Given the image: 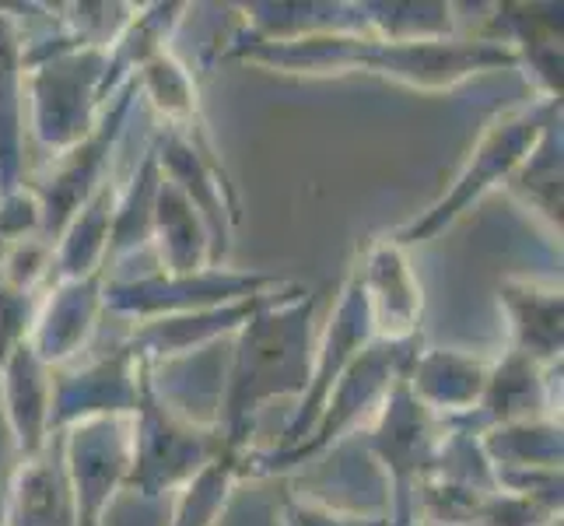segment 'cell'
<instances>
[{"instance_id":"cell-14","label":"cell","mask_w":564,"mask_h":526,"mask_svg":"<svg viewBox=\"0 0 564 526\" xmlns=\"http://www.w3.org/2000/svg\"><path fill=\"white\" fill-rule=\"evenodd\" d=\"M355 270L361 278L368 313H372L376 341H411L421 337L424 288L406 257V246L393 236L368 239L358 253Z\"/></svg>"},{"instance_id":"cell-11","label":"cell","mask_w":564,"mask_h":526,"mask_svg":"<svg viewBox=\"0 0 564 526\" xmlns=\"http://www.w3.org/2000/svg\"><path fill=\"white\" fill-rule=\"evenodd\" d=\"M376 341V330H372V313H368V299H365V288L361 278L351 264L347 278L340 285V296L334 313L326 320V330L316 337V351H313V373H308V386L305 394L299 397V407L291 411L288 425H284V436L274 450H291L299 446L323 411V404L329 397V389L337 386V379L355 365V358L361 351Z\"/></svg>"},{"instance_id":"cell-17","label":"cell","mask_w":564,"mask_h":526,"mask_svg":"<svg viewBox=\"0 0 564 526\" xmlns=\"http://www.w3.org/2000/svg\"><path fill=\"white\" fill-rule=\"evenodd\" d=\"M498 305L509 320V347L543 368L561 365L564 296L561 285L509 275L498 281Z\"/></svg>"},{"instance_id":"cell-18","label":"cell","mask_w":564,"mask_h":526,"mask_svg":"<svg viewBox=\"0 0 564 526\" xmlns=\"http://www.w3.org/2000/svg\"><path fill=\"white\" fill-rule=\"evenodd\" d=\"M491 358L474 355L459 347H421L411 368L406 386L411 394L442 421H459L477 411V404L488 386Z\"/></svg>"},{"instance_id":"cell-33","label":"cell","mask_w":564,"mask_h":526,"mask_svg":"<svg viewBox=\"0 0 564 526\" xmlns=\"http://www.w3.org/2000/svg\"><path fill=\"white\" fill-rule=\"evenodd\" d=\"M564 513L561 492H488L474 509L470 526H557Z\"/></svg>"},{"instance_id":"cell-4","label":"cell","mask_w":564,"mask_h":526,"mask_svg":"<svg viewBox=\"0 0 564 526\" xmlns=\"http://www.w3.org/2000/svg\"><path fill=\"white\" fill-rule=\"evenodd\" d=\"M561 124V103L557 99H536L522 103L516 109H505L491 116L488 127L480 130L470 154H466L456 180L442 190L435 204H427L411 222H403L397 232H389L400 246H421L438 239L445 228H453L466 211H474L491 190L509 183V175L527 162V154L551 127Z\"/></svg>"},{"instance_id":"cell-24","label":"cell","mask_w":564,"mask_h":526,"mask_svg":"<svg viewBox=\"0 0 564 526\" xmlns=\"http://www.w3.org/2000/svg\"><path fill=\"white\" fill-rule=\"evenodd\" d=\"M112 204L116 190L106 180L91 197L74 211V218L53 243V270L50 281H77L106 270V246L112 228Z\"/></svg>"},{"instance_id":"cell-30","label":"cell","mask_w":564,"mask_h":526,"mask_svg":"<svg viewBox=\"0 0 564 526\" xmlns=\"http://www.w3.org/2000/svg\"><path fill=\"white\" fill-rule=\"evenodd\" d=\"M249 453V450H246ZM246 453L225 450L214 457L207 466H200L186 484L176 489V502H172V523L169 526H218L231 495L246 481Z\"/></svg>"},{"instance_id":"cell-34","label":"cell","mask_w":564,"mask_h":526,"mask_svg":"<svg viewBox=\"0 0 564 526\" xmlns=\"http://www.w3.org/2000/svg\"><path fill=\"white\" fill-rule=\"evenodd\" d=\"M43 291L46 288L22 285L0 270V365L8 362V355L18 344L29 341V330H32Z\"/></svg>"},{"instance_id":"cell-12","label":"cell","mask_w":564,"mask_h":526,"mask_svg":"<svg viewBox=\"0 0 564 526\" xmlns=\"http://www.w3.org/2000/svg\"><path fill=\"white\" fill-rule=\"evenodd\" d=\"M141 397V365L116 344L88 362L53 368V400H50V436H61L82 421L130 418Z\"/></svg>"},{"instance_id":"cell-32","label":"cell","mask_w":564,"mask_h":526,"mask_svg":"<svg viewBox=\"0 0 564 526\" xmlns=\"http://www.w3.org/2000/svg\"><path fill=\"white\" fill-rule=\"evenodd\" d=\"M456 8L453 4H427V0H411V4H389V0H361L365 32L397 39V43H424V39H453L456 35Z\"/></svg>"},{"instance_id":"cell-9","label":"cell","mask_w":564,"mask_h":526,"mask_svg":"<svg viewBox=\"0 0 564 526\" xmlns=\"http://www.w3.org/2000/svg\"><path fill=\"white\" fill-rule=\"evenodd\" d=\"M138 82H130L127 88H120L112 95V103L106 106L99 127H95L82 144H74L64 154H53V162L35 175L32 183H25L35 201L39 211H43V236L50 246L56 243V236L64 232V225L74 218V211L82 207L95 190H99L109 180V162L116 154V144H120L127 120L133 106H138Z\"/></svg>"},{"instance_id":"cell-23","label":"cell","mask_w":564,"mask_h":526,"mask_svg":"<svg viewBox=\"0 0 564 526\" xmlns=\"http://www.w3.org/2000/svg\"><path fill=\"white\" fill-rule=\"evenodd\" d=\"M25 32L0 8V193L25 183Z\"/></svg>"},{"instance_id":"cell-5","label":"cell","mask_w":564,"mask_h":526,"mask_svg":"<svg viewBox=\"0 0 564 526\" xmlns=\"http://www.w3.org/2000/svg\"><path fill=\"white\" fill-rule=\"evenodd\" d=\"M421 347H424V337L372 341L355 358V365L337 379V386L329 389L313 432H308L299 446H291V450H249L246 463H242L246 477H274L305 460L323 457L326 450H334V446L347 432H355L361 421L376 418L382 400L393 394V386L400 379H406V368H411Z\"/></svg>"},{"instance_id":"cell-10","label":"cell","mask_w":564,"mask_h":526,"mask_svg":"<svg viewBox=\"0 0 564 526\" xmlns=\"http://www.w3.org/2000/svg\"><path fill=\"white\" fill-rule=\"evenodd\" d=\"M61 453L74 505V526H102L112 498L130 481V418H99L67 428L61 432Z\"/></svg>"},{"instance_id":"cell-36","label":"cell","mask_w":564,"mask_h":526,"mask_svg":"<svg viewBox=\"0 0 564 526\" xmlns=\"http://www.w3.org/2000/svg\"><path fill=\"white\" fill-rule=\"evenodd\" d=\"M43 228V211H39L35 193L22 183L18 190L0 193V257L18 243L35 239ZM43 239V236H39Z\"/></svg>"},{"instance_id":"cell-19","label":"cell","mask_w":564,"mask_h":526,"mask_svg":"<svg viewBox=\"0 0 564 526\" xmlns=\"http://www.w3.org/2000/svg\"><path fill=\"white\" fill-rule=\"evenodd\" d=\"M50 400L53 368L43 365L29 341L18 344L0 365V404H4L18 460H32L50 446Z\"/></svg>"},{"instance_id":"cell-26","label":"cell","mask_w":564,"mask_h":526,"mask_svg":"<svg viewBox=\"0 0 564 526\" xmlns=\"http://www.w3.org/2000/svg\"><path fill=\"white\" fill-rule=\"evenodd\" d=\"M480 446L488 453L495 474H522V471H561L564 439L561 418H530L512 425H495L480 432Z\"/></svg>"},{"instance_id":"cell-1","label":"cell","mask_w":564,"mask_h":526,"mask_svg":"<svg viewBox=\"0 0 564 526\" xmlns=\"http://www.w3.org/2000/svg\"><path fill=\"white\" fill-rule=\"evenodd\" d=\"M221 56L291 77L372 74L427 95L453 92L477 74L519 67L516 50L488 35L424 39V43H397V39H382L372 32H323L281 39V43L231 35Z\"/></svg>"},{"instance_id":"cell-28","label":"cell","mask_w":564,"mask_h":526,"mask_svg":"<svg viewBox=\"0 0 564 526\" xmlns=\"http://www.w3.org/2000/svg\"><path fill=\"white\" fill-rule=\"evenodd\" d=\"M162 165H159V151L154 141L148 144L144 159L133 169L130 183L116 193L112 204V228H109V246H106V264L123 260L130 253H138L151 243V228H154V204H159V190H162Z\"/></svg>"},{"instance_id":"cell-16","label":"cell","mask_w":564,"mask_h":526,"mask_svg":"<svg viewBox=\"0 0 564 526\" xmlns=\"http://www.w3.org/2000/svg\"><path fill=\"white\" fill-rule=\"evenodd\" d=\"M278 291H284V288H278ZM278 291H267V296L242 299V302H231V305H218V309H204V313H183V316H162V320L133 323L130 337L120 344L130 351L133 362L148 365L154 373L162 362L183 358V355H189V351H200V347L221 341V337H236V330L257 313L263 302L274 299Z\"/></svg>"},{"instance_id":"cell-20","label":"cell","mask_w":564,"mask_h":526,"mask_svg":"<svg viewBox=\"0 0 564 526\" xmlns=\"http://www.w3.org/2000/svg\"><path fill=\"white\" fill-rule=\"evenodd\" d=\"M547 373L551 368H543L533 358L519 355V351H512V347H505L501 358L491 362L488 386H484V397L477 404V411L459 418V421L484 432V428H495V425L551 418V415L557 418Z\"/></svg>"},{"instance_id":"cell-29","label":"cell","mask_w":564,"mask_h":526,"mask_svg":"<svg viewBox=\"0 0 564 526\" xmlns=\"http://www.w3.org/2000/svg\"><path fill=\"white\" fill-rule=\"evenodd\" d=\"M561 151H564V138H561V124H557L543 133L536 148L527 154V162H522L509 175V183H505V190H509L527 211H533L551 232H557V236H561V222H564V214H561L564 211Z\"/></svg>"},{"instance_id":"cell-15","label":"cell","mask_w":564,"mask_h":526,"mask_svg":"<svg viewBox=\"0 0 564 526\" xmlns=\"http://www.w3.org/2000/svg\"><path fill=\"white\" fill-rule=\"evenodd\" d=\"M102 288H106V270L91 278L46 285L29 330V344L43 358V365L64 368L77 362V355L88 347L95 326H99L106 313Z\"/></svg>"},{"instance_id":"cell-31","label":"cell","mask_w":564,"mask_h":526,"mask_svg":"<svg viewBox=\"0 0 564 526\" xmlns=\"http://www.w3.org/2000/svg\"><path fill=\"white\" fill-rule=\"evenodd\" d=\"M133 82H138V92L154 106V112L162 116L169 130L186 133L193 127L207 124L204 106H200V92H197V77L186 71V64L172 50L154 56Z\"/></svg>"},{"instance_id":"cell-13","label":"cell","mask_w":564,"mask_h":526,"mask_svg":"<svg viewBox=\"0 0 564 526\" xmlns=\"http://www.w3.org/2000/svg\"><path fill=\"white\" fill-rule=\"evenodd\" d=\"M154 151H159V165L169 183L183 190V197L197 207V214L207 225L210 236V264L225 267V257L231 249V228L242 222V204L239 190L231 183L228 169L210 165L204 154L193 148L176 130H159L154 138Z\"/></svg>"},{"instance_id":"cell-8","label":"cell","mask_w":564,"mask_h":526,"mask_svg":"<svg viewBox=\"0 0 564 526\" xmlns=\"http://www.w3.org/2000/svg\"><path fill=\"white\" fill-rule=\"evenodd\" d=\"M442 432L445 421L435 418L411 394L406 379L393 386V394L376 411L365 446L389 477V513H386L389 526H417L414 516L417 489L432 474Z\"/></svg>"},{"instance_id":"cell-35","label":"cell","mask_w":564,"mask_h":526,"mask_svg":"<svg viewBox=\"0 0 564 526\" xmlns=\"http://www.w3.org/2000/svg\"><path fill=\"white\" fill-rule=\"evenodd\" d=\"M281 526H389L386 513H355V509H340V505H329L308 495L288 492L281 498L278 509Z\"/></svg>"},{"instance_id":"cell-2","label":"cell","mask_w":564,"mask_h":526,"mask_svg":"<svg viewBox=\"0 0 564 526\" xmlns=\"http://www.w3.org/2000/svg\"><path fill=\"white\" fill-rule=\"evenodd\" d=\"M316 291L295 281L236 330L218 418L228 450H249L257 418L270 400L305 394L316 351Z\"/></svg>"},{"instance_id":"cell-3","label":"cell","mask_w":564,"mask_h":526,"mask_svg":"<svg viewBox=\"0 0 564 526\" xmlns=\"http://www.w3.org/2000/svg\"><path fill=\"white\" fill-rule=\"evenodd\" d=\"M25 95L32 133L50 154H64L99 127L106 46H91L64 22L53 32L25 35Z\"/></svg>"},{"instance_id":"cell-7","label":"cell","mask_w":564,"mask_h":526,"mask_svg":"<svg viewBox=\"0 0 564 526\" xmlns=\"http://www.w3.org/2000/svg\"><path fill=\"white\" fill-rule=\"evenodd\" d=\"M291 281L295 278L274 275V270L207 267V270H197V275H162V270H154V275H144V278L106 281L102 302H106V313L144 323V320L204 313V309L257 299V296H267V291L288 288Z\"/></svg>"},{"instance_id":"cell-25","label":"cell","mask_w":564,"mask_h":526,"mask_svg":"<svg viewBox=\"0 0 564 526\" xmlns=\"http://www.w3.org/2000/svg\"><path fill=\"white\" fill-rule=\"evenodd\" d=\"M151 243L159 249L162 275H197L210 264V236L207 225L197 214L176 183L162 180L159 204H154V228Z\"/></svg>"},{"instance_id":"cell-21","label":"cell","mask_w":564,"mask_h":526,"mask_svg":"<svg viewBox=\"0 0 564 526\" xmlns=\"http://www.w3.org/2000/svg\"><path fill=\"white\" fill-rule=\"evenodd\" d=\"M189 4L180 0H159V4L133 8L123 29L112 35V43L106 46V74H102V103L109 106L112 95L127 88L154 56H162L176 35L180 22L186 18Z\"/></svg>"},{"instance_id":"cell-22","label":"cell","mask_w":564,"mask_h":526,"mask_svg":"<svg viewBox=\"0 0 564 526\" xmlns=\"http://www.w3.org/2000/svg\"><path fill=\"white\" fill-rule=\"evenodd\" d=\"M4 526H74L61 436H53L39 457L18 460L8 484Z\"/></svg>"},{"instance_id":"cell-27","label":"cell","mask_w":564,"mask_h":526,"mask_svg":"<svg viewBox=\"0 0 564 526\" xmlns=\"http://www.w3.org/2000/svg\"><path fill=\"white\" fill-rule=\"evenodd\" d=\"M246 29L239 39H302L323 32H365L361 4H242Z\"/></svg>"},{"instance_id":"cell-6","label":"cell","mask_w":564,"mask_h":526,"mask_svg":"<svg viewBox=\"0 0 564 526\" xmlns=\"http://www.w3.org/2000/svg\"><path fill=\"white\" fill-rule=\"evenodd\" d=\"M133 463L127 492L141 498H162L176 492L193 474L221 457L228 446L218 425H197L172 404L148 365H141V397L130 415Z\"/></svg>"}]
</instances>
